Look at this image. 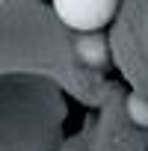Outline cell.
I'll return each mask as SVG.
<instances>
[{
    "label": "cell",
    "mask_w": 148,
    "mask_h": 151,
    "mask_svg": "<svg viewBox=\"0 0 148 151\" xmlns=\"http://www.w3.org/2000/svg\"><path fill=\"white\" fill-rule=\"evenodd\" d=\"M59 21L77 33H95L113 21L119 0H53Z\"/></svg>",
    "instance_id": "6da1fadb"
},
{
    "label": "cell",
    "mask_w": 148,
    "mask_h": 151,
    "mask_svg": "<svg viewBox=\"0 0 148 151\" xmlns=\"http://www.w3.org/2000/svg\"><path fill=\"white\" fill-rule=\"evenodd\" d=\"M74 50H77V59L89 68H101L110 62V50H107V42L101 36H92V33H83L77 42H74Z\"/></svg>",
    "instance_id": "7a4b0ae2"
},
{
    "label": "cell",
    "mask_w": 148,
    "mask_h": 151,
    "mask_svg": "<svg viewBox=\"0 0 148 151\" xmlns=\"http://www.w3.org/2000/svg\"><path fill=\"white\" fill-rule=\"evenodd\" d=\"M124 110H127V116H130L133 124L148 127V98H142V95H130L127 104H124Z\"/></svg>",
    "instance_id": "3957f363"
},
{
    "label": "cell",
    "mask_w": 148,
    "mask_h": 151,
    "mask_svg": "<svg viewBox=\"0 0 148 151\" xmlns=\"http://www.w3.org/2000/svg\"><path fill=\"white\" fill-rule=\"evenodd\" d=\"M65 151H77V148H65Z\"/></svg>",
    "instance_id": "277c9868"
}]
</instances>
